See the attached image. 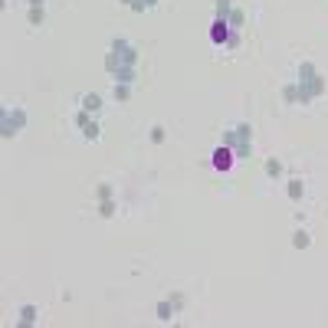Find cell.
Returning <instances> with one entry per match:
<instances>
[{"instance_id": "6", "label": "cell", "mask_w": 328, "mask_h": 328, "mask_svg": "<svg viewBox=\"0 0 328 328\" xmlns=\"http://www.w3.org/2000/svg\"><path fill=\"white\" fill-rule=\"evenodd\" d=\"M17 322L20 325H37L40 322V309H37V305H30V302L20 305V309H17Z\"/></svg>"}, {"instance_id": "23", "label": "cell", "mask_w": 328, "mask_h": 328, "mask_svg": "<svg viewBox=\"0 0 328 328\" xmlns=\"http://www.w3.org/2000/svg\"><path fill=\"white\" fill-rule=\"evenodd\" d=\"M236 46H240V30H233L227 37V43H223V50H236Z\"/></svg>"}, {"instance_id": "20", "label": "cell", "mask_w": 328, "mask_h": 328, "mask_svg": "<svg viewBox=\"0 0 328 328\" xmlns=\"http://www.w3.org/2000/svg\"><path fill=\"white\" fill-rule=\"evenodd\" d=\"M115 210H118V207H115V200H99V217H105V220H112V217H115Z\"/></svg>"}, {"instance_id": "1", "label": "cell", "mask_w": 328, "mask_h": 328, "mask_svg": "<svg viewBox=\"0 0 328 328\" xmlns=\"http://www.w3.org/2000/svg\"><path fill=\"white\" fill-rule=\"evenodd\" d=\"M296 86H299V105H309V102H315V99H322V95H325L328 82H325V76L315 69V62L302 59V62H299Z\"/></svg>"}, {"instance_id": "4", "label": "cell", "mask_w": 328, "mask_h": 328, "mask_svg": "<svg viewBox=\"0 0 328 328\" xmlns=\"http://www.w3.org/2000/svg\"><path fill=\"white\" fill-rule=\"evenodd\" d=\"M230 33H233V26H230L227 20H217V17H213V26H210V43H213V46H223Z\"/></svg>"}, {"instance_id": "13", "label": "cell", "mask_w": 328, "mask_h": 328, "mask_svg": "<svg viewBox=\"0 0 328 328\" xmlns=\"http://www.w3.org/2000/svg\"><path fill=\"white\" fill-rule=\"evenodd\" d=\"M227 23H230V26H233V30H240V26H243V23H246V13H243V10H240V7H233V10H230V13H227Z\"/></svg>"}, {"instance_id": "5", "label": "cell", "mask_w": 328, "mask_h": 328, "mask_svg": "<svg viewBox=\"0 0 328 328\" xmlns=\"http://www.w3.org/2000/svg\"><path fill=\"white\" fill-rule=\"evenodd\" d=\"M233 161H236V158H233V151H230L227 144H220V148L213 151V167H217V171H223V174H227L230 167H233Z\"/></svg>"}, {"instance_id": "27", "label": "cell", "mask_w": 328, "mask_h": 328, "mask_svg": "<svg viewBox=\"0 0 328 328\" xmlns=\"http://www.w3.org/2000/svg\"><path fill=\"white\" fill-rule=\"evenodd\" d=\"M26 4H30V7H43L46 0H26Z\"/></svg>"}, {"instance_id": "12", "label": "cell", "mask_w": 328, "mask_h": 328, "mask_svg": "<svg viewBox=\"0 0 328 328\" xmlns=\"http://www.w3.org/2000/svg\"><path fill=\"white\" fill-rule=\"evenodd\" d=\"M26 23L30 26H43L46 23V10L43 7H30V10H26Z\"/></svg>"}, {"instance_id": "26", "label": "cell", "mask_w": 328, "mask_h": 328, "mask_svg": "<svg viewBox=\"0 0 328 328\" xmlns=\"http://www.w3.org/2000/svg\"><path fill=\"white\" fill-rule=\"evenodd\" d=\"M167 299H171V305H174V309H184V296H180V292H171V296H167Z\"/></svg>"}, {"instance_id": "16", "label": "cell", "mask_w": 328, "mask_h": 328, "mask_svg": "<svg viewBox=\"0 0 328 328\" xmlns=\"http://www.w3.org/2000/svg\"><path fill=\"white\" fill-rule=\"evenodd\" d=\"M292 246H296V249H309L312 246V236L305 233V230H296V233H292Z\"/></svg>"}, {"instance_id": "25", "label": "cell", "mask_w": 328, "mask_h": 328, "mask_svg": "<svg viewBox=\"0 0 328 328\" xmlns=\"http://www.w3.org/2000/svg\"><path fill=\"white\" fill-rule=\"evenodd\" d=\"M151 141H155V144L164 141V128H161V125H155V128H151Z\"/></svg>"}, {"instance_id": "28", "label": "cell", "mask_w": 328, "mask_h": 328, "mask_svg": "<svg viewBox=\"0 0 328 328\" xmlns=\"http://www.w3.org/2000/svg\"><path fill=\"white\" fill-rule=\"evenodd\" d=\"M118 4H125V7H131V4H135V0H118Z\"/></svg>"}, {"instance_id": "9", "label": "cell", "mask_w": 328, "mask_h": 328, "mask_svg": "<svg viewBox=\"0 0 328 328\" xmlns=\"http://www.w3.org/2000/svg\"><path fill=\"white\" fill-rule=\"evenodd\" d=\"M285 194H289V200H292V204H299V200L305 197V184H302L299 177H292L289 184H285Z\"/></svg>"}, {"instance_id": "15", "label": "cell", "mask_w": 328, "mask_h": 328, "mask_svg": "<svg viewBox=\"0 0 328 328\" xmlns=\"http://www.w3.org/2000/svg\"><path fill=\"white\" fill-rule=\"evenodd\" d=\"M82 138H86V141H99V138H102V128H99V122H95V118L86 125V128H82Z\"/></svg>"}, {"instance_id": "29", "label": "cell", "mask_w": 328, "mask_h": 328, "mask_svg": "<svg viewBox=\"0 0 328 328\" xmlns=\"http://www.w3.org/2000/svg\"><path fill=\"white\" fill-rule=\"evenodd\" d=\"M4 4H7V0H4Z\"/></svg>"}, {"instance_id": "22", "label": "cell", "mask_w": 328, "mask_h": 328, "mask_svg": "<svg viewBox=\"0 0 328 328\" xmlns=\"http://www.w3.org/2000/svg\"><path fill=\"white\" fill-rule=\"evenodd\" d=\"M155 4H158V0H135V4H131V10H135V13H144V10H151Z\"/></svg>"}, {"instance_id": "10", "label": "cell", "mask_w": 328, "mask_h": 328, "mask_svg": "<svg viewBox=\"0 0 328 328\" xmlns=\"http://www.w3.org/2000/svg\"><path fill=\"white\" fill-rule=\"evenodd\" d=\"M115 82H125V86H131V82L138 79V66H118V72L112 76Z\"/></svg>"}, {"instance_id": "19", "label": "cell", "mask_w": 328, "mask_h": 328, "mask_svg": "<svg viewBox=\"0 0 328 328\" xmlns=\"http://www.w3.org/2000/svg\"><path fill=\"white\" fill-rule=\"evenodd\" d=\"M253 155V141H240V144H233V158L236 161H243V158H249Z\"/></svg>"}, {"instance_id": "17", "label": "cell", "mask_w": 328, "mask_h": 328, "mask_svg": "<svg viewBox=\"0 0 328 328\" xmlns=\"http://www.w3.org/2000/svg\"><path fill=\"white\" fill-rule=\"evenodd\" d=\"M282 99L289 102V105H299V86L296 82H285L282 86Z\"/></svg>"}, {"instance_id": "14", "label": "cell", "mask_w": 328, "mask_h": 328, "mask_svg": "<svg viewBox=\"0 0 328 328\" xmlns=\"http://www.w3.org/2000/svg\"><path fill=\"white\" fill-rule=\"evenodd\" d=\"M230 10H233V0H213V17L217 20H227Z\"/></svg>"}, {"instance_id": "8", "label": "cell", "mask_w": 328, "mask_h": 328, "mask_svg": "<svg viewBox=\"0 0 328 328\" xmlns=\"http://www.w3.org/2000/svg\"><path fill=\"white\" fill-rule=\"evenodd\" d=\"M155 315H158V322H171V318L177 315V309L171 305V299H161V302L155 305Z\"/></svg>"}, {"instance_id": "2", "label": "cell", "mask_w": 328, "mask_h": 328, "mask_svg": "<svg viewBox=\"0 0 328 328\" xmlns=\"http://www.w3.org/2000/svg\"><path fill=\"white\" fill-rule=\"evenodd\" d=\"M118 66H138V46L131 43V40H125V37L112 40V46L105 53V72L115 76Z\"/></svg>"}, {"instance_id": "3", "label": "cell", "mask_w": 328, "mask_h": 328, "mask_svg": "<svg viewBox=\"0 0 328 328\" xmlns=\"http://www.w3.org/2000/svg\"><path fill=\"white\" fill-rule=\"evenodd\" d=\"M26 128V108L23 105H7L0 112V138H17L20 131Z\"/></svg>"}, {"instance_id": "7", "label": "cell", "mask_w": 328, "mask_h": 328, "mask_svg": "<svg viewBox=\"0 0 328 328\" xmlns=\"http://www.w3.org/2000/svg\"><path fill=\"white\" fill-rule=\"evenodd\" d=\"M79 108H86L89 115H99V112H102V95L99 92H86V95H82V102H79Z\"/></svg>"}, {"instance_id": "24", "label": "cell", "mask_w": 328, "mask_h": 328, "mask_svg": "<svg viewBox=\"0 0 328 328\" xmlns=\"http://www.w3.org/2000/svg\"><path fill=\"white\" fill-rule=\"evenodd\" d=\"M95 197H99V200H108L112 197V184H99V187H95Z\"/></svg>"}, {"instance_id": "18", "label": "cell", "mask_w": 328, "mask_h": 328, "mask_svg": "<svg viewBox=\"0 0 328 328\" xmlns=\"http://www.w3.org/2000/svg\"><path fill=\"white\" fill-rule=\"evenodd\" d=\"M112 95H115V102H128L131 99V86H125V82H115V89H112Z\"/></svg>"}, {"instance_id": "11", "label": "cell", "mask_w": 328, "mask_h": 328, "mask_svg": "<svg viewBox=\"0 0 328 328\" xmlns=\"http://www.w3.org/2000/svg\"><path fill=\"white\" fill-rule=\"evenodd\" d=\"M233 135H236V144H240V141H253V125H249V122H236L233 125ZM230 151H233V148H230Z\"/></svg>"}, {"instance_id": "21", "label": "cell", "mask_w": 328, "mask_h": 328, "mask_svg": "<svg viewBox=\"0 0 328 328\" xmlns=\"http://www.w3.org/2000/svg\"><path fill=\"white\" fill-rule=\"evenodd\" d=\"M263 171H266V177H279V174H282V161H276V158H266Z\"/></svg>"}]
</instances>
